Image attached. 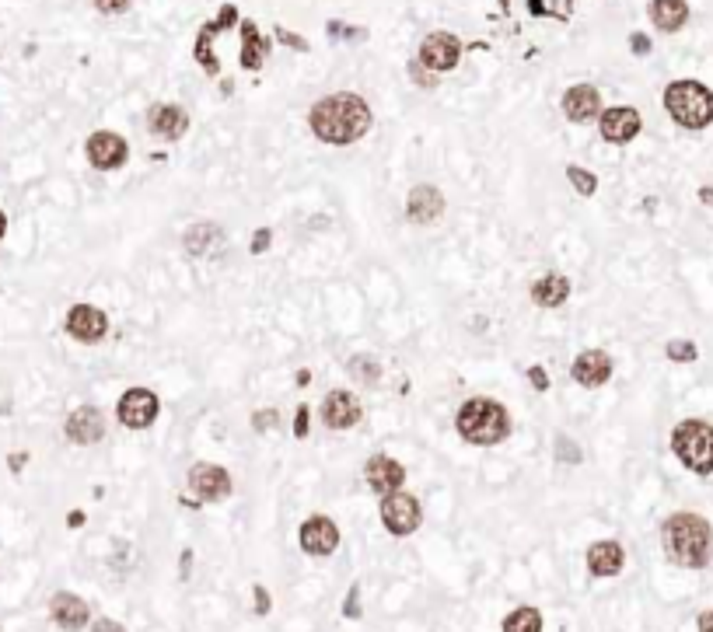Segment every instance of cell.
<instances>
[{"mask_svg":"<svg viewBox=\"0 0 713 632\" xmlns=\"http://www.w3.org/2000/svg\"><path fill=\"white\" fill-rule=\"evenodd\" d=\"M308 126H312L315 140H322V144L350 147L371 133L374 112L367 98H360L357 91H336V95L319 98L308 109Z\"/></svg>","mask_w":713,"mask_h":632,"instance_id":"cell-1","label":"cell"},{"mask_svg":"<svg viewBox=\"0 0 713 632\" xmlns=\"http://www.w3.org/2000/svg\"><path fill=\"white\" fill-rule=\"evenodd\" d=\"M528 381H532V388L535 392H549V374H546V367H528Z\"/></svg>","mask_w":713,"mask_h":632,"instance_id":"cell-37","label":"cell"},{"mask_svg":"<svg viewBox=\"0 0 713 632\" xmlns=\"http://www.w3.org/2000/svg\"><path fill=\"white\" fill-rule=\"evenodd\" d=\"M647 14H651V25L658 28V32L672 35V32H682V28H686L689 4L686 0H651Z\"/></svg>","mask_w":713,"mask_h":632,"instance_id":"cell-25","label":"cell"},{"mask_svg":"<svg viewBox=\"0 0 713 632\" xmlns=\"http://www.w3.org/2000/svg\"><path fill=\"white\" fill-rule=\"evenodd\" d=\"M444 217V193L430 182L423 186H413L406 196V220L409 224H420V227H430Z\"/></svg>","mask_w":713,"mask_h":632,"instance_id":"cell-18","label":"cell"},{"mask_svg":"<svg viewBox=\"0 0 713 632\" xmlns=\"http://www.w3.org/2000/svg\"><path fill=\"white\" fill-rule=\"evenodd\" d=\"M665 112L682 130H707L713 123V91L693 77L672 81L665 88Z\"/></svg>","mask_w":713,"mask_h":632,"instance_id":"cell-4","label":"cell"},{"mask_svg":"<svg viewBox=\"0 0 713 632\" xmlns=\"http://www.w3.org/2000/svg\"><path fill=\"white\" fill-rule=\"evenodd\" d=\"M567 179H570V186H574L577 193L584 196V200H591V196L598 193V175H595V172H588V168H581V165H567Z\"/></svg>","mask_w":713,"mask_h":632,"instance_id":"cell-30","label":"cell"},{"mask_svg":"<svg viewBox=\"0 0 713 632\" xmlns=\"http://www.w3.org/2000/svg\"><path fill=\"white\" fill-rule=\"evenodd\" d=\"M665 357L675 360V364H693V360L700 357V350H696L693 339H672V343L665 346Z\"/></svg>","mask_w":713,"mask_h":632,"instance_id":"cell-31","label":"cell"},{"mask_svg":"<svg viewBox=\"0 0 713 632\" xmlns=\"http://www.w3.org/2000/svg\"><path fill=\"white\" fill-rule=\"evenodd\" d=\"M700 200L707 203V207H713V186H703V189H700Z\"/></svg>","mask_w":713,"mask_h":632,"instance_id":"cell-45","label":"cell"},{"mask_svg":"<svg viewBox=\"0 0 713 632\" xmlns=\"http://www.w3.org/2000/svg\"><path fill=\"white\" fill-rule=\"evenodd\" d=\"M630 49H633L637 56H647V53H651V39H647L644 32H633V35H630Z\"/></svg>","mask_w":713,"mask_h":632,"instance_id":"cell-41","label":"cell"},{"mask_svg":"<svg viewBox=\"0 0 713 632\" xmlns=\"http://www.w3.org/2000/svg\"><path fill=\"white\" fill-rule=\"evenodd\" d=\"M409 77H413L416 84H420L423 91H434L437 81H441V74H434V70H427L420 60H409Z\"/></svg>","mask_w":713,"mask_h":632,"instance_id":"cell-32","label":"cell"},{"mask_svg":"<svg viewBox=\"0 0 713 632\" xmlns=\"http://www.w3.org/2000/svg\"><path fill=\"white\" fill-rule=\"evenodd\" d=\"M186 482H189V493H193L200 503H224L231 496V489H235L231 472L221 465H214V461H196V465L189 468Z\"/></svg>","mask_w":713,"mask_h":632,"instance_id":"cell-9","label":"cell"},{"mask_svg":"<svg viewBox=\"0 0 713 632\" xmlns=\"http://www.w3.org/2000/svg\"><path fill=\"white\" fill-rule=\"evenodd\" d=\"M214 35H221V28H217V21H207V25L200 28V35H196V46H193V56L200 60V67L207 70L210 77L221 74V60L214 56V49H210V42H214Z\"/></svg>","mask_w":713,"mask_h":632,"instance_id":"cell-27","label":"cell"},{"mask_svg":"<svg viewBox=\"0 0 713 632\" xmlns=\"http://www.w3.org/2000/svg\"><path fill=\"white\" fill-rule=\"evenodd\" d=\"M455 430L465 444L497 447L511 437L514 423H511V413H507L504 402L490 399V395H472V399H465L462 406H458Z\"/></svg>","mask_w":713,"mask_h":632,"instance_id":"cell-3","label":"cell"},{"mask_svg":"<svg viewBox=\"0 0 713 632\" xmlns=\"http://www.w3.org/2000/svg\"><path fill=\"white\" fill-rule=\"evenodd\" d=\"M298 542L308 556H319V559L333 556V552L340 549V528H336V521H329L326 514H315L298 528Z\"/></svg>","mask_w":713,"mask_h":632,"instance_id":"cell-16","label":"cell"},{"mask_svg":"<svg viewBox=\"0 0 713 632\" xmlns=\"http://www.w3.org/2000/svg\"><path fill=\"white\" fill-rule=\"evenodd\" d=\"M640 130H644V116L633 105H612V109H602V116H598V137L612 147L637 140Z\"/></svg>","mask_w":713,"mask_h":632,"instance_id":"cell-11","label":"cell"},{"mask_svg":"<svg viewBox=\"0 0 713 632\" xmlns=\"http://www.w3.org/2000/svg\"><path fill=\"white\" fill-rule=\"evenodd\" d=\"M416 60L427 70H434V74H451L458 67V60H462V39L455 32H430L420 42V56Z\"/></svg>","mask_w":713,"mask_h":632,"instance_id":"cell-12","label":"cell"},{"mask_svg":"<svg viewBox=\"0 0 713 632\" xmlns=\"http://www.w3.org/2000/svg\"><path fill=\"white\" fill-rule=\"evenodd\" d=\"M63 433H67L70 444L77 447H91L105 437V413L98 406H77L74 413L63 423Z\"/></svg>","mask_w":713,"mask_h":632,"instance_id":"cell-19","label":"cell"},{"mask_svg":"<svg viewBox=\"0 0 713 632\" xmlns=\"http://www.w3.org/2000/svg\"><path fill=\"white\" fill-rule=\"evenodd\" d=\"M319 416L329 430L343 433V430H354V426L364 420V406H360V399L354 392H347V388H333V392L322 399Z\"/></svg>","mask_w":713,"mask_h":632,"instance_id":"cell-14","label":"cell"},{"mask_svg":"<svg viewBox=\"0 0 713 632\" xmlns=\"http://www.w3.org/2000/svg\"><path fill=\"white\" fill-rule=\"evenodd\" d=\"M700 632H713V612L700 615Z\"/></svg>","mask_w":713,"mask_h":632,"instance_id":"cell-44","label":"cell"},{"mask_svg":"<svg viewBox=\"0 0 713 632\" xmlns=\"http://www.w3.org/2000/svg\"><path fill=\"white\" fill-rule=\"evenodd\" d=\"M84 154H88V165L95 172H119L130 161V144L116 130H95L84 140Z\"/></svg>","mask_w":713,"mask_h":632,"instance_id":"cell-8","label":"cell"},{"mask_svg":"<svg viewBox=\"0 0 713 632\" xmlns=\"http://www.w3.org/2000/svg\"><path fill=\"white\" fill-rule=\"evenodd\" d=\"M4 234H7V213L0 210V241H4Z\"/></svg>","mask_w":713,"mask_h":632,"instance_id":"cell-46","label":"cell"},{"mask_svg":"<svg viewBox=\"0 0 713 632\" xmlns=\"http://www.w3.org/2000/svg\"><path fill=\"white\" fill-rule=\"evenodd\" d=\"M270 612V594H266V587L256 584V615H266Z\"/></svg>","mask_w":713,"mask_h":632,"instance_id":"cell-42","label":"cell"},{"mask_svg":"<svg viewBox=\"0 0 713 632\" xmlns=\"http://www.w3.org/2000/svg\"><path fill=\"white\" fill-rule=\"evenodd\" d=\"M161 416V399L154 388H126L116 402V420L126 426V430H151Z\"/></svg>","mask_w":713,"mask_h":632,"instance_id":"cell-6","label":"cell"},{"mask_svg":"<svg viewBox=\"0 0 713 632\" xmlns=\"http://www.w3.org/2000/svg\"><path fill=\"white\" fill-rule=\"evenodd\" d=\"M238 28H242V56H238V60H242L245 70H259L266 63V56H270L273 42L266 39V35L259 32L256 21H249V18H245Z\"/></svg>","mask_w":713,"mask_h":632,"instance_id":"cell-26","label":"cell"},{"mask_svg":"<svg viewBox=\"0 0 713 632\" xmlns=\"http://www.w3.org/2000/svg\"><path fill=\"white\" fill-rule=\"evenodd\" d=\"M95 7L102 14H126L133 7V0H95Z\"/></svg>","mask_w":713,"mask_h":632,"instance_id":"cell-36","label":"cell"},{"mask_svg":"<svg viewBox=\"0 0 713 632\" xmlns=\"http://www.w3.org/2000/svg\"><path fill=\"white\" fill-rule=\"evenodd\" d=\"M277 423H280V413H277V409H256V413H252V430H256V433L273 430Z\"/></svg>","mask_w":713,"mask_h":632,"instance_id":"cell-33","label":"cell"},{"mask_svg":"<svg viewBox=\"0 0 713 632\" xmlns=\"http://www.w3.org/2000/svg\"><path fill=\"white\" fill-rule=\"evenodd\" d=\"M612 371H616V364H612V357L605 350H581L574 357V364H570V378H574L581 388L609 385Z\"/></svg>","mask_w":713,"mask_h":632,"instance_id":"cell-17","label":"cell"},{"mask_svg":"<svg viewBox=\"0 0 713 632\" xmlns=\"http://www.w3.org/2000/svg\"><path fill=\"white\" fill-rule=\"evenodd\" d=\"M270 245H273V231H270V227H259L256 238H252V255H263Z\"/></svg>","mask_w":713,"mask_h":632,"instance_id":"cell-38","label":"cell"},{"mask_svg":"<svg viewBox=\"0 0 713 632\" xmlns=\"http://www.w3.org/2000/svg\"><path fill=\"white\" fill-rule=\"evenodd\" d=\"M661 545H665V556L675 566L703 570V566H710L713 556V528L707 517L679 510L661 524Z\"/></svg>","mask_w":713,"mask_h":632,"instance_id":"cell-2","label":"cell"},{"mask_svg":"<svg viewBox=\"0 0 713 632\" xmlns=\"http://www.w3.org/2000/svg\"><path fill=\"white\" fill-rule=\"evenodd\" d=\"M381 524H385V531H388V535H395V538L413 535V531L423 524L420 500H416L413 493H406V489L385 493V496H381Z\"/></svg>","mask_w":713,"mask_h":632,"instance_id":"cell-7","label":"cell"},{"mask_svg":"<svg viewBox=\"0 0 713 632\" xmlns=\"http://www.w3.org/2000/svg\"><path fill=\"white\" fill-rule=\"evenodd\" d=\"M277 39L284 42V46H291V49H301V53H308V42L301 39V35L287 32V28H277Z\"/></svg>","mask_w":713,"mask_h":632,"instance_id":"cell-39","label":"cell"},{"mask_svg":"<svg viewBox=\"0 0 713 632\" xmlns=\"http://www.w3.org/2000/svg\"><path fill=\"white\" fill-rule=\"evenodd\" d=\"M49 619H53L63 632H81L91 622V608H88V601L77 598V594L60 591V594H53V601H49Z\"/></svg>","mask_w":713,"mask_h":632,"instance_id":"cell-21","label":"cell"},{"mask_svg":"<svg viewBox=\"0 0 713 632\" xmlns=\"http://www.w3.org/2000/svg\"><path fill=\"white\" fill-rule=\"evenodd\" d=\"M308 423H312V409H308L305 402H301L298 413H294V437L305 440V437H308V430H312V426H308Z\"/></svg>","mask_w":713,"mask_h":632,"instance_id":"cell-35","label":"cell"},{"mask_svg":"<svg viewBox=\"0 0 713 632\" xmlns=\"http://www.w3.org/2000/svg\"><path fill=\"white\" fill-rule=\"evenodd\" d=\"M63 332H67L74 343L84 346H98L105 336H109V315H105L98 304H74L63 318Z\"/></svg>","mask_w":713,"mask_h":632,"instance_id":"cell-10","label":"cell"},{"mask_svg":"<svg viewBox=\"0 0 713 632\" xmlns=\"http://www.w3.org/2000/svg\"><path fill=\"white\" fill-rule=\"evenodd\" d=\"M672 454L696 475L713 472V426L707 420H682L672 430Z\"/></svg>","mask_w":713,"mask_h":632,"instance_id":"cell-5","label":"cell"},{"mask_svg":"<svg viewBox=\"0 0 713 632\" xmlns=\"http://www.w3.org/2000/svg\"><path fill=\"white\" fill-rule=\"evenodd\" d=\"M500 632H542V612L539 608H532V605L514 608V612L504 619Z\"/></svg>","mask_w":713,"mask_h":632,"instance_id":"cell-28","label":"cell"},{"mask_svg":"<svg viewBox=\"0 0 713 632\" xmlns=\"http://www.w3.org/2000/svg\"><path fill=\"white\" fill-rule=\"evenodd\" d=\"M588 570H591V577H619L623 573V566H626V552H623V545L616 542V538H602V542H595L588 549Z\"/></svg>","mask_w":713,"mask_h":632,"instance_id":"cell-22","label":"cell"},{"mask_svg":"<svg viewBox=\"0 0 713 632\" xmlns=\"http://www.w3.org/2000/svg\"><path fill=\"white\" fill-rule=\"evenodd\" d=\"M343 615H347V619H357V615H360V591H357V584L350 587L347 605H343Z\"/></svg>","mask_w":713,"mask_h":632,"instance_id":"cell-40","label":"cell"},{"mask_svg":"<svg viewBox=\"0 0 713 632\" xmlns=\"http://www.w3.org/2000/svg\"><path fill=\"white\" fill-rule=\"evenodd\" d=\"M347 374L354 381H360V385L374 388L381 381V364L374 357H367V353H357V357L347 360Z\"/></svg>","mask_w":713,"mask_h":632,"instance_id":"cell-29","label":"cell"},{"mask_svg":"<svg viewBox=\"0 0 713 632\" xmlns=\"http://www.w3.org/2000/svg\"><path fill=\"white\" fill-rule=\"evenodd\" d=\"M570 294H574V283H570V276H563V273H546L532 283V301L546 311L563 308V304L570 301Z\"/></svg>","mask_w":713,"mask_h":632,"instance_id":"cell-23","label":"cell"},{"mask_svg":"<svg viewBox=\"0 0 713 632\" xmlns=\"http://www.w3.org/2000/svg\"><path fill=\"white\" fill-rule=\"evenodd\" d=\"M364 482L374 489L378 496L395 493V489L406 486V465L395 461L392 454H371L364 465Z\"/></svg>","mask_w":713,"mask_h":632,"instance_id":"cell-20","label":"cell"},{"mask_svg":"<svg viewBox=\"0 0 713 632\" xmlns=\"http://www.w3.org/2000/svg\"><path fill=\"white\" fill-rule=\"evenodd\" d=\"M91 632H126V629L119 626L116 619H98L95 626H91Z\"/></svg>","mask_w":713,"mask_h":632,"instance_id":"cell-43","label":"cell"},{"mask_svg":"<svg viewBox=\"0 0 713 632\" xmlns=\"http://www.w3.org/2000/svg\"><path fill=\"white\" fill-rule=\"evenodd\" d=\"M556 454H560V461H570V465L581 461V447H577L570 437H556Z\"/></svg>","mask_w":713,"mask_h":632,"instance_id":"cell-34","label":"cell"},{"mask_svg":"<svg viewBox=\"0 0 713 632\" xmlns=\"http://www.w3.org/2000/svg\"><path fill=\"white\" fill-rule=\"evenodd\" d=\"M560 109L563 116H567V123L574 126L598 123V116H602V91H598L595 84H570V88L563 91Z\"/></svg>","mask_w":713,"mask_h":632,"instance_id":"cell-15","label":"cell"},{"mask_svg":"<svg viewBox=\"0 0 713 632\" xmlns=\"http://www.w3.org/2000/svg\"><path fill=\"white\" fill-rule=\"evenodd\" d=\"M224 234L217 224H210V220H200V224H189L186 234H182V248L189 252V259H210V255L221 248Z\"/></svg>","mask_w":713,"mask_h":632,"instance_id":"cell-24","label":"cell"},{"mask_svg":"<svg viewBox=\"0 0 713 632\" xmlns=\"http://www.w3.org/2000/svg\"><path fill=\"white\" fill-rule=\"evenodd\" d=\"M147 133L161 144H175L189 133V112L175 102H154L147 109Z\"/></svg>","mask_w":713,"mask_h":632,"instance_id":"cell-13","label":"cell"}]
</instances>
